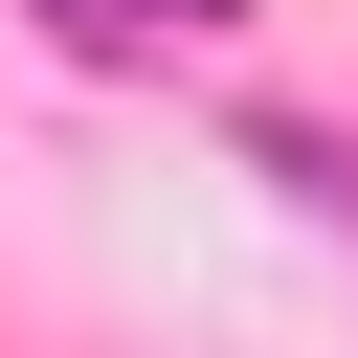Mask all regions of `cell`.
<instances>
[{"mask_svg": "<svg viewBox=\"0 0 358 358\" xmlns=\"http://www.w3.org/2000/svg\"><path fill=\"white\" fill-rule=\"evenodd\" d=\"M67 22H157V0H67ZM179 22H224V0H179Z\"/></svg>", "mask_w": 358, "mask_h": 358, "instance_id": "1", "label": "cell"}]
</instances>
